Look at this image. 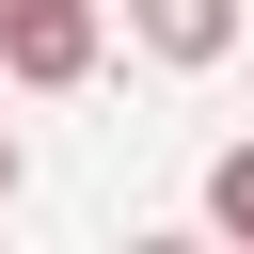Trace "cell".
<instances>
[{"label": "cell", "mask_w": 254, "mask_h": 254, "mask_svg": "<svg viewBox=\"0 0 254 254\" xmlns=\"http://www.w3.org/2000/svg\"><path fill=\"white\" fill-rule=\"evenodd\" d=\"M0 206H16V143H0Z\"/></svg>", "instance_id": "4"}, {"label": "cell", "mask_w": 254, "mask_h": 254, "mask_svg": "<svg viewBox=\"0 0 254 254\" xmlns=\"http://www.w3.org/2000/svg\"><path fill=\"white\" fill-rule=\"evenodd\" d=\"M206 222H222V238H254V143H222V159H206Z\"/></svg>", "instance_id": "3"}, {"label": "cell", "mask_w": 254, "mask_h": 254, "mask_svg": "<svg viewBox=\"0 0 254 254\" xmlns=\"http://www.w3.org/2000/svg\"><path fill=\"white\" fill-rule=\"evenodd\" d=\"M0 79L79 95V79H95V0H0Z\"/></svg>", "instance_id": "1"}, {"label": "cell", "mask_w": 254, "mask_h": 254, "mask_svg": "<svg viewBox=\"0 0 254 254\" xmlns=\"http://www.w3.org/2000/svg\"><path fill=\"white\" fill-rule=\"evenodd\" d=\"M127 32H143L159 64H222V48H238V0H127Z\"/></svg>", "instance_id": "2"}]
</instances>
